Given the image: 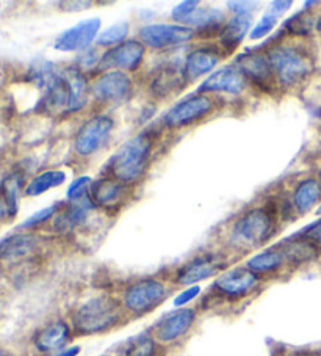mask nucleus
<instances>
[{
	"mask_svg": "<svg viewBox=\"0 0 321 356\" xmlns=\"http://www.w3.org/2000/svg\"><path fill=\"white\" fill-rule=\"evenodd\" d=\"M126 311L121 300L110 293L86 298L71 314L74 336H96L115 330L124 322Z\"/></svg>",
	"mask_w": 321,
	"mask_h": 356,
	"instance_id": "nucleus-1",
	"label": "nucleus"
},
{
	"mask_svg": "<svg viewBox=\"0 0 321 356\" xmlns=\"http://www.w3.org/2000/svg\"><path fill=\"white\" fill-rule=\"evenodd\" d=\"M154 151V137L151 132H140L129 138L121 148L110 157L105 165V173L126 186L137 184L145 176Z\"/></svg>",
	"mask_w": 321,
	"mask_h": 356,
	"instance_id": "nucleus-2",
	"label": "nucleus"
},
{
	"mask_svg": "<svg viewBox=\"0 0 321 356\" xmlns=\"http://www.w3.org/2000/svg\"><path fill=\"white\" fill-rule=\"evenodd\" d=\"M277 216H279V209L276 204L248 209L232 226L231 245L243 251L263 247L274 236L277 220H279Z\"/></svg>",
	"mask_w": 321,
	"mask_h": 356,
	"instance_id": "nucleus-3",
	"label": "nucleus"
},
{
	"mask_svg": "<svg viewBox=\"0 0 321 356\" xmlns=\"http://www.w3.org/2000/svg\"><path fill=\"white\" fill-rule=\"evenodd\" d=\"M268 58L273 66L276 81L286 88L304 82L313 71L312 54L302 44H276L268 51Z\"/></svg>",
	"mask_w": 321,
	"mask_h": 356,
	"instance_id": "nucleus-4",
	"label": "nucleus"
},
{
	"mask_svg": "<svg viewBox=\"0 0 321 356\" xmlns=\"http://www.w3.org/2000/svg\"><path fill=\"white\" fill-rule=\"evenodd\" d=\"M171 287L160 278H140L135 280L122 289L121 305L126 314L132 317H143L151 314L170 297Z\"/></svg>",
	"mask_w": 321,
	"mask_h": 356,
	"instance_id": "nucleus-5",
	"label": "nucleus"
},
{
	"mask_svg": "<svg viewBox=\"0 0 321 356\" xmlns=\"http://www.w3.org/2000/svg\"><path fill=\"white\" fill-rule=\"evenodd\" d=\"M176 24L193 29L196 33H220L226 24V13L217 7H204L196 0H185L171 11Z\"/></svg>",
	"mask_w": 321,
	"mask_h": 356,
	"instance_id": "nucleus-6",
	"label": "nucleus"
},
{
	"mask_svg": "<svg viewBox=\"0 0 321 356\" xmlns=\"http://www.w3.org/2000/svg\"><path fill=\"white\" fill-rule=\"evenodd\" d=\"M261 282L262 276H258L246 266H237L226 268L223 273H220L213 281L212 291L215 296L237 302V300H243L256 292Z\"/></svg>",
	"mask_w": 321,
	"mask_h": 356,
	"instance_id": "nucleus-7",
	"label": "nucleus"
},
{
	"mask_svg": "<svg viewBox=\"0 0 321 356\" xmlns=\"http://www.w3.org/2000/svg\"><path fill=\"white\" fill-rule=\"evenodd\" d=\"M115 131V120L108 115H96L85 121L74 138V149L80 157H91L101 151Z\"/></svg>",
	"mask_w": 321,
	"mask_h": 356,
	"instance_id": "nucleus-8",
	"label": "nucleus"
},
{
	"mask_svg": "<svg viewBox=\"0 0 321 356\" xmlns=\"http://www.w3.org/2000/svg\"><path fill=\"white\" fill-rule=\"evenodd\" d=\"M215 101L212 97L197 93L174 104L163 116V126L168 129H181L195 124L213 112Z\"/></svg>",
	"mask_w": 321,
	"mask_h": 356,
	"instance_id": "nucleus-9",
	"label": "nucleus"
},
{
	"mask_svg": "<svg viewBox=\"0 0 321 356\" xmlns=\"http://www.w3.org/2000/svg\"><path fill=\"white\" fill-rule=\"evenodd\" d=\"M197 33L193 29L181 24H146L140 29V41L146 47L165 51V49L187 44Z\"/></svg>",
	"mask_w": 321,
	"mask_h": 356,
	"instance_id": "nucleus-10",
	"label": "nucleus"
},
{
	"mask_svg": "<svg viewBox=\"0 0 321 356\" xmlns=\"http://www.w3.org/2000/svg\"><path fill=\"white\" fill-rule=\"evenodd\" d=\"M196 318V308H190V306L176 308L160 318L152 327L151 333L158 343H163V346H166V343H174L190 333L191 328L195 327Z\"/></svg>",
	"mask_w": 321,
	"mask_h": 356,
	"instance_id": "nucleus-11",
	"label": "nucleus"
},
{
	"mask_svg": "<svg viewBox=\"0 0 321 356\" xmlns=\"http://www.w3.org/2000/svg\"><path fill=\"white\" fill-rule=\"evenodd\" d=\"M133 81L127 72L104 71L96 81L90 85L92 99L101 104H118L126 101L132 95Z\"/></svg>",
	"mask_w": 321,
	"mask_h": 356,
	"instance_id": "nucleus-12",
	"label": "nucleus"
},
{
	"mask_svg": "<svg viewBox=\"0 0 321 356\" xmlns=\"http://www.w3.org/2000/svg\"><path fill=\"white\" fill-rule=\"evenodd\" d=\"M226 270V264L218 259L215 254H201L190 259L187 264L176 270V275L172 276V284L190 287L197 286L199 282L218 276Z\"/></svg>",
	"mask_w": 321,
	"mask_h": 356,
	"instance_id": "nucleus-13",
	"label": "nucleus"
},
{
	"mask_svg": "<svg viewBox=\"0 0 321 356\" xmlns=\"http://www.w3.org/2000/svg\"><path fill=\"white\" fill-rule=\"evenodd\" d=\"M146 55V46L138 40H127L121 44L110 47L102 54V61L99 70L101 71H122L133 72L141 66Z\"/></svg>",
	"mask_w": 321,
	"mask_h": 356,
	"instance_id": "nucleus-14",
	"label": "nucleus"
},
{
	"mask_svg": "<svg viewBox=\"0 0 321 356\" xmlns=\"http://www.w3.org/2000/svg\"><path fill=\"white\" fill-rule=\"evenodd\" d=\"M102 22L99 17L80 21L76 26L66 29L54 41V49L60 52H82L91 47L101 33Z\"/></svg>",
	"mask_w": 321,
	"mask_h": 356,
	"instance_id": "nucleus-15",
	"label": "nucleus"
},
{
	"mask_svg": "<svg viewBox=\"0 0 321 356\" xmlns=\"http://www.w3.org/2000/svg\"><path fill=\"white\" fill-rule=\"evenodd\" d=\"M248 79L236 65H227L221 70L215 71L204 81L197 93H224L232 96H240L248 88Z\"/></svg>",
	"mask_w": 321,
	"mask_h": 356,
	"instance_id": "nucleus-16",
	"label": "nucleus"
},
{
	"mask_svg": "<svg viewBox=\"0 0 321 356\" xmlns=\"http://www.w3.org/2000/svg\"><path fill=\"white\" fill-rule=\"evenodd\" d=\"M236 65L249 83L258 85L261 88H273L276 81L273 66L268 55L257 51H248L236 58Z\"/></svg>",
	"mask_w": 321,
	"mask_h": 356,
	"instance_id": "nucleus-17",
	"label": "nucleus"
},
{
	"mask_svg": "<svg viewBox=\"0 0 321 356\" xmlns=\"http://www.w3.org/2000/svg\"><path fill=\"white\" fill-rule=\"evenodd\" d=\"M129 196V186L112 176H104L101 179L92 181L90 190V200L97 209L104 211H120L124 206Z\"/></svg>",
	"mask_w": 321,
	"mask_h": 356,
	"instance_id": "nucleus-18",
	"label": "nucleus"
},
{
	"mask_svg": "<svg viewBox=\"0 0 321 356\" xmlns=\"http://www.w3.org/2000/svg\"><path fill=\"white\" fill-rule=\"evenodd\" d=\"M74 337V331L69 322L63 318L49 322L38 333L35 334L33 346L42 355H55L61 350L69 347V342Z\"/></svg>",
	"mask_w": 321,
	"mask_h": 356,
	"instance_id": "nucleus-19",
	"label": "nucleus"
},
{
	"mask_svg": "<svg viewBox=\"0 0 321 356\" xmlns=\"http://www.w3.org/2000/svg\"><path fill=\"white\" fill-rule=\"evenodd\" d=\"M224 55L223 49L217 46H201L190 51L183 61V74L187 82L210 74L221 63Z\"/></svg>",
	"mask_w": 321,
	"mask_h": 356,
	"instance_id": "nucleus-20",
	"label": "nucleus"
},
{
	"mask_svg": "<svg viewBox=\"0 0 321 356\" xmlns=\"http://www.w3.org/2000/svg\"><path fill=\"white\" fill-rule=\"evenodd\" d=\"M96 206L92 204L90 196L86 198L71 202L69 206H63V209L54 217V231L60 236L74 234V231L82 228L88 222L91 213L96 211Z\"/></svg>",
	"mask_w": 321,
	"mask_h": 356,
	"instance_id": "nucleus-21",
	"label": "nucleus"
},
{
	"mask_svg": "<svg viewBox=\"0 0 321 356\" xmlns=\"http://www.w3.org/2000/svg\"><path fill=\"white\" fill-rule=\"evenodd\" d=\"M185 85L188 83L187 79H185L183 70H179L174 66H165L151 79L149 91L152 96L158 97V99H166V97L177 95Z\"/></svg>",
	"mask_w": 321,
	"mask_h": 356,
	"instance_id": "nucleus-22",
	"label": "nucleus"
},
{
	"mask_svg": "<svg viewBox=\"0 0 321 356\" xmlns=\"http://www.w3.org/2000/svg\"><path fill=\"white\" fill-rule=\"evenodd\" d=\"M246 267L252 272L257 273L258 276L265 275H273L281 272V270L288 267L287 256L283 253L279 243H276L274 247L265 248L258 251L254 256H251L248 261H246Z\"/></svg>",
	"mask_w": 321,
	"mask_h": 356,
	"instance_id": "nucleus-23",
	"label": "nucleus"
},
{
	"mask_svg": "<svg viewBox=\"0 0 321 356\" xmlns=\"http://www.w3.org/2000/svg\"><path fill=\"white\" fill-rule=\"evenodd\" d=\"M279 245L287 256L288 267H301L304 264L320 259L321 256L317 245L299 234L286 238V241L279 242Z\"/></svg>",
	"mask_w": 321,
	"mask_h": 356,
	"instance_id": "nucleus-24",
	"label": "nucleus"
},
{
	"mask_svg": "<svg viewBox=\"0 0 321 356\" xmlns=\"http://www.w3.org/2000/svg\"><path fill=\"white\" fill-rule=\"evenodd\" d=\"M252 26V15H233L226 21L224 27L220 32L221 49L226 52H231L237 49L242 41L249 33Z\"/></svg>",
	"mask_w": 321,
	"mask_h": 356,
	"instance_id": "nucleus-25",
	"label": "nucleus"
},
{
	"mask_svg": "<svg viewBox=\"0 0 321 356\" xmlns=\"http://www.w3.org/2000/svg\"><path fill=\"white\" fill-rule=\"evenodd\" d=\"M293 206L299 216H306L321 204V182L317 177H306L295 187L292 195Z\"/></svg>",
	"mask_w": 321,
	"mask_h": 356,
	"instance_id": "nucleus-26",
	"label": "nucleus"
},
{
	"mask_svg": "<svg viewBox=\"0 0 321 356\" xmlns=\"http://www.w3.org/2000/svg\"><path fill=\"white\" fill-rule=\"evenodd\" d=\"M38 245H40L38 236L30 234V232L8 236L0 242V259L2 261L22 259V257L33 253Z\"/></svg>",
	"mask_w": 321,
	"mask_h": 356,
	"instance_id": "nucleus-27",
	"label": "nucleus"
},
{
	"mask_svg": "<svg viewBox=\"0 0 321 356\" xmlns=\"http://www.w3.org/2000/svg\"><path fill=\"white\" fill-rule=\"evenodd\" d=\"M66 177H67L66 171H63V170L42 171L41 175L35 176L33 179L27 184L24 193H26L27 196H40L42 193L49 192V190L60 187L61 184L66 182Z\"/></svg>",
	"mask_w": 321,
	"mask_h": 356,
	"instance_id": "nucleus-28",
	"label": "nucleus"
},
{
	"mask_svg": "<svg viewBox=\"0 0 321 356\" xmlns=\"http://www.w3.org/2000/svg\"><path fill=\"white\" fill-rule=\"evenodd\" d=\"M24 182H26L24 175L19 173V171H15L8 177H5L2 186H0V193L3 195L5 201H7L11 217L16 216L17 212V204H19V195L24 188Z\"/></svg>",
	"mask_w": 321,
	"mask_h": 356,
	"instance_id": "nucleus-29",
	"label": "nucleus"
},
{
	"mask_svg": "<svg viewBox=\"0 0 321 356\" xmlns=\"http://www.w3.org/2000/svg\"><path fill=\"white\" fill-rule=\"evenodd\" d=\"M315 24H317V19H313V16L308 13V10L304 8L301 13H296L283 22V30H287V33L290 35L307 36L312 33Z\"/></svg>",
	"mask_w": 321,
	"mask_h": 356,
	"instance_id": "nucleus-30",
	"label": "nucleus"
},
{
	"mask_svg": "<svg viewBox=\"0 0 321 356\" xmlns=\"http://www.w3.org/2000/svg\"><path fill=\"white\" fill-rule=\"evenodd\" d=\"M157 341L152 336L151 331L141 333L135 337L132 342H129L124 356H156L157 355Z\"/></svg>",
	"mask_w": 321,
	"mask_h": 356,
	"instance_id": "nucleus-31",
	"label": "nucleus"
},
{
	"mask_svg": "<svg viewBox=\"0 0 321 356\" xmlns=\"http://www.w3.org/2000/svg\"><path fill=\"white\" fill-rule=\"evenodd\" d=\"M129 27L127 22H118L113 24V26L107 27L102 30L99 36L96 38V44L101 47H115L121 44V42L126 41V36L129 35Z\"/></svg>",
	"mask_w": 321,
	"mask_h": 356,
	"instance_id": "nucleus-32",
	"label": "nucleus"
},
{
	"mask_svg": "<svg viewBox=\"0 0 321 356\" xmlns=\"http://www.w3.org/2000/svg\"><path fill=\"white\" fill-rule=\"evenodd\" d=\"M61 209H63V202H55V204H52V206L41 209V211L35 212L33 216H30L26 222L21 225V228L30 229V228H35V226H40L42 223L49 222V220H54V217L57 216Z\"/></svg>",
	"mask_w": 321,
	"mask_h": 356,
	"instance_id": "nucleus-33",
	"label": "nucleus"
},
{
	"mask_svg": "<svg viewBox=\"0 0 321 356\" xmlns=\"http://www.w3.org/2000/svg\"><path fill=\"white\" fill-rule=\"evenodd\" d=\"M92 179L90 176H79L77 179H74L72 184L66 190V198L69 202L80 201L88 196V192L91 190Z\"/></svg>",
	"mask_w": 321,
	"mask_h": 356,
	"instance_id": "nucleus-34",
	"label": "nucleus"
},
{
	"mask_svg": "<svg viewBox=\"0 0 321 356\" xmlns=\"http://www.w3.org/2000/svg\"><path fill=\"white\" fill-rule=\"evenodd\" d=\"M101 61H102V54L99 52L97 47L91 46L88 49H85V51L79 52L76 58V67H79L82 72L91 71L94 70V67L101 66Z\"/></svg>",
	"mask_w": 321,
	"mask_h": 356,
	"instance_id": "nucleus-35",
	"label": "nucleus"
},
{
	"mask_svg": "<svg viewBox=\"0 0 321 356\" xmlns=\"http://www.w3.org/2000/svg\"><path fill=\"white\" fill-rule=\"evenodd\" d=\"M276 26H277V16L268 11V13H265L261 17V21H258L254 26V29L249 32V40L256 41V40L265 38V36L273 32Z\"/></svg>",
	"mask_w": 321,
	"mask_h": 356,
	"instance_id": "nucleus-36",
	"label": "nucleus"
},
{
	"mask_svg": "<svg viewBox=\"0 0 321 356\" xmlns=\"http://www.w3.org/2000/svg\"><path fill=\"white\" fill-rule=\"evenodd\" d=\"M201 286H190V287H185L183 291H181L172 300V305H174V308H185V306L190 305L191 302H195V300L201 296Z\"/></svg>",
	"mask_w": 321,
	"mask_h": 356,
	"instance_id": "nucleus-37",
	"label": "nucleus"
},
{
	"mask_svg": "<svg viewBox=\"0 0 321 356\" xmlns=\"http://www.w3.org/2000/svg\"><path fill=\"white\" fill-rule=\"evenodd\" d=\"M298 234L308 238V241L317 245V248L320 250V253H321V220L306 226V228L302 229L301 232H298Z\"/></svg>",
	"mask_w": 321,
	"mask_h": 356,
	"instance_id": "nucleus-38",
	"label": "nucleus"
},
{
	"mask_svg": "<svg viewBox=\"0 0 321 356\" xmlns=\"http://www.w3.org/2000/svg\"><path fill=\"white\" fill-rule=\"evenodd\" d=\"M258 2H227V7H229L231 11H233V15H252L258 7Z\"/></svg>",
	"mask_w": 321,
	"mask_h": 356,
	"instance_id": "nucleus-39",
	"label": "nucleus"
},
{
	"mask_svg": "<svg viewBox=\"0 0 321 356\" xmlns=\"http://www.w3.org/2000/svg\"><path fill=\"white\" fill-rule=\"evenodd\" d=\"M292 5H293L292 0H288V2H271L270 13H273V15H276L277 17H279L281 15L286 13V11H287L290 7H292Z\"/></svg>",
	"mask_w": 321,
	"mask_h": 356,
	"instance_id": "nucleus-40",
	"label": "nucleus"
},
{
	"mask_svg": "<svg viewBox=\"0 0 321 356\" xmlns=\"http://www.w3.org/2000/svg\"><path fill=\"white\" fill-rule=\"evenodd\" d=\"M80 352H82V347H80V346H69V347L63 348L61 352L55 353L52 356H79Z\"/></svg>",
	"mask_w": 321,
	"mask_h": 356,
	"instance_id": "nucleus-41",
	"label": "nucleus"
},
{
	"mask_svg": "<svg viewBox=\"0 0 321 356\" xmlns=\"http://www.w3.org/2000/svg\"><path fill=\"white\" fill-rule=\"evenodd\" d=\"M5 217H11V213H10V207L7 204V201H5L3 195L0 193V222H2Z\"/></svg>",
	"mask_w": 321,
	"mask_h": 356,
	"instance_id": "nucleus-42",
	"label": "nucleus"
},
{
	"mask_svg": "<svg viewBox=\"0 0 321 356\" xmlns=\"http://www.w3.org/2000/svg\"><path fill=\"white\" fill-rule=\"evenodd\" d=\"M315 30L321 35V15L317 17V24H315Z\"/></svg>",
	"mask_w": 321,
	"mask_h": 356,
	"instance_id": "nucleus-43",
	"label": "nucleus"
},
{
	"mask_svg": "<svg viewBox=\"0 0 321 356\" xmlns=\"http://www.w3.org/2000/svg\"><path fill=\"white\" fill-rule=\"evenodd\" d=\"M0 356H11L8 352H5L3 348H0Z\"/></svg>",
	"mask_w": 321,
	"mask_h": 356,
	"instance_id": "nucleus-44",
	"label": "nucleus"
},
{
	"mask_svg": "<svg viewBox=\"0 0 321 356\" xmlns=\"http://www.w3.org/2000/svg\"><path fill=\"white\" fill-rule=\"evenodd\" d=\"M317 216H321V204L317 207Z\"/></svg>",
	"mask_w": 321,
	"mask_h": 356,
	"instance_id": "nucleus-45",
	"label": "nucleus"
},
{
	"mask_svg": "<svg viewBox=\"0 0 321 356\" xmlns=\"http://www.w3.org/2000/svg\"><path fill=\"white\" fill-rule=\"evenodd\" d=\"M318 179H320V182H321V167H320V173H318Z\"/></svg>",
	"mask_w": 321,
	"mask_h": 356,
	"instance_id": "nucleus-46",
	"label": "nucleus"
},
{
	"mask_svg": "<svg viewBox=\"0 0 321 356\" xmlns=\"http://www.w3.org/2000/svg\"><path fill=\"white\" fill-rule=\"evenodd\" d=\"M99 356H110V355H105V353H104V355H99Z\"/></svg>",
	"mask_w": 321,
	"mask_h": 356,
	"instance_id": "nucleus-47",
	"label": "nucleus"
}]
</instances>
